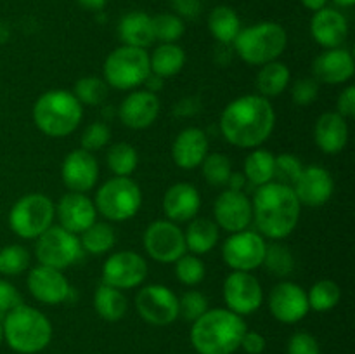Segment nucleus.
Returning <instances> with one entry per match:
<instances>
[{"instance_id": "f257e3e1", "label": "nucleus", "mask_w": 355, "mask_h": 354, "mask_svg": "<svg viewBox=\"0 0 355 354\" xmlns=\"http://www.w3.org/2000/svg\"><path fill=\"white\" fill-rule=\"evenodd\" d=\"M276 127V111L262 96L238 97L224 108L220 132L227 142L238 148H259Z\"/></svg>"}, {"instance_id": "f03ea898", "label": "nucleus", "mask_w": 355, "mask_h": 354, "mask_svg": "<svg viewBox=\"0 0 355 354\" xmlns=\"http://www.w3.org/2000/svg\"><path fill=\"white\" fill-rule=\"evenodd\" d=\"M300 201L293 187L272 180L259 186L252 200L253 221L260 235L279 242L286 238L300 221Z\"/></svg>"}, {"instance_id": "7ed1b4c3", "label": "nucleus", "mask_w": 355, "mask_h": 354, "mask_svg": "<svg viewBox=\"0 0 355 354\" xmlns=\"http://www.w3.org/2000/svg\"><path fill=\"white\" fill-rule=\"evenodd\" d=\"M245 332L243 316L227 307L208 309L193 323L191 344L198 354H232L241 346Z\"/></svg>"}, {"instance_id": "20e7f679", "label": "nucleus", "mask_w": 355, "mask_h": 354, "mask_svg": "<svg viewBox=\"0 0 355 354\" xmlns=\"http://www.w3.org/2000/svg\"><path fill=\"white\" fill-rule=\"evenodd\" d=\"M3 339L19 354H37L52 340V325L47 316L31 305L19 304L2 318Z\"/></svg>"}, {"instance_id": "39448f33", "label": "nucleus", "mask_w": 355, "mask_h": 354, "mask_svg": "<svg viewBox=\"0 0 355 354\" xmlns=\"http://www.w3.org/2000/svg\"><path fill=\"white\" fill-rule=\"evenodd\" d=\"M35 125L51 137H66L78 128L83 108L73 92L62 89L47 90L33 104Z\"/></svg>"}, {"instance_id": "423d86ee", "label": "nucleus", "mask_w": 355, "mask_h": 354, "mask_svg": "<svg viewBox=\"0 0 355 354\" xmlns=\"http://www.w3.org/2000/svg\"><path fill=\"white\" fill-rule=\"evenodd\" d=\"M234 44V51L248 65H267L276 61L288 45V35L281 24L262 21L253 26L241 28Z\"/></svg>"}, {"instance_id": "0eeeda50", "label": "nucleus", "mask_w": 355, "mask_h": 354, "mask_svg": "<svg viewBox=\"0 0 355 354\" xmlns=\"http://www.w3.org/2000/svg\"><path fill=\"white\" fill-rule=\"evenodd\" d=\"M96 210L113 222L134 217L142 205V191L130 177H111L96 194Z\"/></svg>"}, {"instance_id": "6e6552de", "label": "nucleus", "mask_w": 355, "mask_h": 354, "mask_svg": "<svg viewBox=\"0 0 355 354\" xmlns=\"http://www.w3.org/2000/svg\"><path fill=\"white\" fill-rule=\"evenodd\" d=\"M151 75L149 54L146 49L121 45L104 61V80L120 90H132L142 85Z\"/></svg>"}, {"instance_id": "1a4fd4ad", "label": "nucleus", "mask_w": 355, "mask_h": 354, "mask_svg": "<svg viewBox=\"0 0 355 354\" xmlns=\"http://www.w3.org/2000/svg\"><path fill=\"white\" fill-rule=\"evenodd\" d=\"M55 217V205L42 193L21 196L9 212V226L19 238L37 239L52 226Z\"/></svg>"}, {"instance_id": "9d476101", "label": "nucleus", "mask_w": 355, "mask_h": 354, "mask_svg": "<svg viewBox=\"0 0 355 354\" xmlns=\"http://www.w3.org/2000/svg\"><path fill=\"white\" fill-rule=\"evenodd\" d=\"M35 255L42 266L62 271L80 259L82 245L75 233H69L61 226H51L37 238Z\"/></svg>"}, {"instance_id": "9b49d317", "label": "nucleus", "mask_w": 355, "mask_h": 354, "mask_svg": "<svg viewBox=\"0 0 355 354\" xmlns=\"http://www.w3.org/2000/svg\"><path fill=\"white\" fill-rule=\"evenodd\" d=\"M142 245L153 260L173 264L186 253L184 231L172 221H155L146 228Z\"/></svg>"}, {"instance_id": "f8f14e48", "label": "nucleus", "mask_w": 355, "mask_h": 354, "mask_svg": "<svg viewBox=\"0 0 355 354\" xmlns=\"http://www.w3.org/2000/svg\"><path fill=\"white\" fill-rule=\"evenodd\" d=\"M135 307L146 323L166 326L179 318V297L165 285H146L135 297Z\"/></svg>"}, {"instance_id": "ddd939ff", "label": "nucleus", "mask_w": 355, "mask_h": 354, "mask_svg": "<svg viewBox=\"0 0 355 354\" xmlns=\"http://www.w3.org/2000/svg\"><path fill=\"white\" fill-rule=\"evenodd\" d=\"M266 246V239L259 233L246 229L232 233L222 246V259L231 269L250 273L262 266Z\"/></svg>"}, {"instance_id": "4468645a", "label": "nucleus", "mask_w": 355, "mask_h": 354, "mask_svg": "<svg viewBox=\"0 0 355 354\" xmlns=\"http://www.w3.org/2000/svg\"><path fill=\"white\" fill-rule=\"evenodd\" d=\"M148 276V262L132 250H120L107 257L103 264V283L118 290H130L144 283Z\"/></svg>"}, {"instance_id": "2eb2a0df", "label": "nucleus", "mask_w": 355, "mask_h": 354, "mask_svg": "<svg viewBox=\"0 0 355 354\" xmlns=\"http://www.w3.org/2000/svg\"><path fill=\"white\" fill-rule=\"evenodd\" d=\"M224 302L236 314H252L263 302L262 285L253 274L232 271L224 280Z\"/></svg>"}, {"instance_id": "dca6fc26", "label": "nucleus", "mask_w": 355, "mask_h": 354, "mask_svg": "<svg viewBox=\"0 0 355 354\" xmlns=\"http://www.w3.org/2000/svg\"><path fill=\"white\" fill-rule=\"evenodd\" d=\"M269 309L277 321L288 325L298 323L311 311L307 292L293 281H281L270 290Z\"/></svg>"}, {"instance_id": "f3484780", "label": "nucleus", "mask_w": 355, "mask_h": 354, "mask_svg": "<svg viewBox=\"0 0 355 354\" xmlns=\"http://www.w3.org/2000/svg\"><path fill=\"white\" fill-rule=\"evenodd\" d=\"M215 224L229 233L245 231L253 219L252 200L243 191L225 189L214 203Z\"/></svg>"}, {"instance_id": "a211bd4d", "label": "nucleus", "mask_w": 355, "mask_h": 354, "mask_svg": "<svg viewBox=\"0 0 355 354\" xmlns=\"http://www.w3.org/2000/svg\"><path fill=\"white\" fill-rule=\"evenodd\" d=\"M291 187H293L300 205L322 207L333 196L335 180L324 167L311 165L304 167V170Z\"/></svg>"}, {"instance_id": "6ab92c4d", "label": "nucleus", "mask_w": 355, "mask_h": 354, "mask_svg": "<svg viewBox=\"0 0 355 354\" xmlns=\"http://www.w3.org/2000/svg\"><path fill=\"white\" fill-rule=\"evenodd\" d=\"M28 290L42 304L58 305L69 297V281L59 269L49 266H37L28 274Z\"/></svg>"}, {"instance_id": "aec40b11", "label": "nucleus", "mask_w": 355, "mask_h": 354, "mask_svg": "<svg viewBox=\"0 0 355 354\" xmlns=\"http://www.w3.org/2000/svg\"><path fill=\"white\" fill-rule=\"evenodd\" d=\"M61 177L69 191L87 193L96 186L99 179V163L92 153L85 149H75L62 162Z\"/></svg>"}, {"instance_id": "412c9836", "label": "nucleus", "mask_w": 355, "mask_h": 354, "mask_svg": "<svg viewBox=\"0 0 355 354\" xmlns=\"http://www.w3.org/2000/svg\"><path fill=\"white\" fill-rule=\"evenodd\" d=\"M55 217L59 226L68 229L69 233H83L89 226L96 222L97 210L94 201L85 193L69 191L55 205Z\"/></svg>"}, {"instance_id": "4be33fe9", "label": "nucleus", "mask_w": 355, "mask_h": 354, "mask_svg": "<svg viewBox=\"0 0 355 354\" xmlns=\"http://www.w3.org/2000/svg\"><path fill=\"white\" fill-rule=\"evenodd\" d=\"M120 120L125 127L142 130L151 127L159 115V99L149 90H135L120 104Z\"/></svg>"}, {"instance_id": "5701e85b", "label": "nucleus", "mask_w": 355, "mask_h": 354, "mask_svg": "<svg viewBox=\"0 0 355 354\" xmlns=\"http://www.w3.org/2000/svg\"><path fill=\"white\" fill-rule=\"evenodd\" d=\"M312 71L318 82L340 85L349 82L355 73L354 58L349 51L342 47L326 49L312 62Z\"/></svg>"}, {"instance_id": "b1692460", "label": "nucleus", "mask_w": 355, "mask_h": 354, "mask_svg": "<svg viewBox=\"0 0 355 354\" xmlns=\"http://www.w3.org/2000/svg\"><path fill=\"white\" fill-rule=\"evenodd\" d=\"M201 196L196 186L189 183H177L165 191L163 212L172 222H189L200 212Z\"/></svg>"}, {"instance_id": "393cba45", "label": "nucleus", "mask_w": 355, "mask_h": 354, "mask_svg": "<svg viewBox=\"0 0 355 354\" xmlns=\"http://www.w3.org/2000/svg\"><path fill=\"white\" fill-rule=\"evenodd\" d=\"M311 35L321 47L336 49L347 40L349 23L340 10L324 7L314 12L311 19Z\"/></svg>"}, {"instance_id": "a878e982", "label": "nucleus", "mask_w": 355, "mask_h": 354, "mask_svg": "<svg viewBox=\"0 0 355 354\" xmlns=\"http://www.w3.org/2000/svg\"><path fill=\"white\" fill-rule=\"evenodd\" d=\"M208 137L201 128L187 127L180 132L172 144V158L177 167L193 170L203 163L208 155Z\"/></svg>"}, {"instance_id": "bb28decb", "label": "nucleus", "mask_w": 355, "mask_h": 354, "mask_svg": "<svg viewBox=\"0 0 355 354\" xmlns=\"http://www.w3.org/2000/svg\"><path fill=\"white\" fill-rule=\"evenodd\" d=\"M314 139L319 149L326 155H336V153L343 151V148L349 142L347 118H343L336 111L322 113L315 121Z\"/></svg>"}, {"instance_id": "cd10ccee", "label": "nucleus", "mask_w": 355, "mask_h": 354, "mask_svg": "<svg viewBox=\"0 0 355 354\" xmlns=\"http://www.w3.org/2000/svg\"><path fill=\"white\" fill-rule=\"evenodd\" d=\"M118 35L123 45L146 49L155 42L153 35V17L142 10L127 12L118 23Z\"/></svg>"}, {"instance_id": "c85d7f7f", "label": "nucleus", "mask_w": 355, "mask_h": 354, "mask_svg": "<svg viewBox=\"0 0 355 354\" xmlns=\"http://www.w3.org/2000/svg\"><path fill=\"white\" fill-rule=\"evenodd\" d=\"M186 248H189L194 255H203V253L211 252L218 242V226L215 221L207 217H194L191 219L186 233Z\"/></svg>"}, {"instance_id": "c756f323", "label": "nucleus", "mask_w": 355, "mask_h": 354, "mask_svg": "<svg viewBox=\"0 0 355 354\" xmlns=\"http://www.w3.org/2000/svg\"><path fill=\"white\" fill-rule=\"evenodd\" d=\"M208 30L220 44L229 45L241 31V21L236 10L229 6H217L208 14Z\"/></svg>"}, {"instance_id": "7c9ffc66", "label": "nucleus", "mask_w": 355, "mask_h": 354, "mask_svg": "<svg viewBox=\"0 0 355 354\" xmlns=\"http://www.w3.org/2000/svg\"><path fill=\"white\" fill-rule=\"evenodd\" d=\"M94 307H96V312L101 318L114 323L120 321L127 314L128 301L123 292L103 283L97 287L96 294H94Z\"/></svg>"}, {"instance_id": "2f4dec72", "label": "nucleus", "mask_w": 355, "mask_h": 354, "mask_svg": "<svg viewBox=\"0 0 355 354\" xmlns=\"http://www.w3.org/2000/svg\"><path fill=\"white\" fill-rule=\"evenodd\" d=\"M153 75L159 78H168L177 75L186 65V52L177 44H162L149 56Z\"/></svg>"}, {"instance_id": "473e14b6", "label": "nucleus", "mask_w": 355, "mask_h": 354, "mask_svg": "<svg viewBox=\"0 0 355 354\" xmlns=\"http://www.w3.org/2000/svg\"><path fill=\"white\" fill-rule=\"evenodd\" d=\"M290 80L291 73L284 62L270 61L260 68L259 75H257V89H259L260 96L270 99V97L281 96L286 90Z\"/></svg>"}, {"instance_id": "72a5a7b5", "label": "nucleus", "mask_w": 355, "mask_h": 354, "mask_svg": "<svg viewBox=\"0 0 355 354\" xmlns=\"http://www.w3.org/2000/svg\"><path fill=\"white\" fill-rule=\"evenodd\" d=\"M274 163L276 156L267 149H253L245 160V179L255 186H263L274 180Z\"/></svg>"}, {"instance_id": "f704fd0d", "label": "nucleus", "mask_w": 355, "mask_h": 354, "mask_svg": "<svg viewBox=\"0 0 355 354\" xmlns=\"http://www.w3.org/2000/svg\"><path fill=\"white\" fill-rule=\"evenodd\" d=\"M80 245L85 252L101 255V253L110 252L116 243V235H114L113 226L107 222H94L92 226L80 233Z\"/></svg>"}, {"instance_id": "c9c22d12", "label": "nucleus", "mask_w": 355, "mask_h": 354, "mask_svg": "<svg viewBox=\"0 0 355 354\" xmlns=\"http://www.w3.org/2000/svg\"><path fill=\"white\" fill-rule=\"evenodd\" d=\"M107 167L116 177H128L135 172L139 163L137 149L128 142H116L107 149Z\"/></svg>"}, {"instance_id": "e433bc0d", "label": "nucleus", "mask_w": 355, "mask_h": 354, "mask_svg": "<svg viewBox=\"0 0 355 354\" xmlns=\"http://www.w3.org/2000/svg\"><path fill=\"white\" fill-rule=\"evenodd\" d=\"M262 266L276 278H286L295 271V255L286 245L274 242L266 246Z\"/></svg>"}, {"instance_id": "4c0bfd02", "label": "nucleus", "mask_w": 355, "mask_h": 354, "mask_svg": "<svg viewBox=\"0 0 355 354\" xmlns=\"http://www.w3.org/2000/svg\"><path fill=\"white\" fill-rule=\"evenodd\" d=\"M342 298V288L333 280H319L318 283L312 285L307 294L309 307L318 312L331 311L336 307Z\"/></svg>"}, {"instance_id": "58836bf2", "label": "nucleus", "mask_w": 355, "mask_h": 354, "mask_svg": "<svg viewBox=\"0 0 355 354\" xmlns=\"http://www.w3.org/2000/svg\"><path fill=\"white\" fill-rule=\"evenodd\" d=\"M186 31L182 17H179L173 12L158 14L153 16V35L155 40H159L162 44H177Z\"/></svg>"}, {"instance_id": "ea45409f", "label": "nucleus", "mask_w": 355, "mask_h": 354, "mask_svg": "<svg viewBox=\"0 0 355 354\" xmlns=\"http://www.w3.org/2000/svg\"><path fill=\"white\" fill-rule=\"evenodd\" d=\"M73 96L82 106H99L107 97V83L99 76H83L73 87Z\"/></svg>"}, {"instance_id": "a19ab883", "label": "nucleus", "mask_w": 355, "mask_h": 354, "mask_svg": "<svg viewBox=\"0 0 355 354\" xmlns=\"http://www.w3.org/2000/svg\"><path fill=\"white\" fill-rule=\"evenodd\" d=\"M30 266V252L21 245H7L0 250V274L17 276Z\"/></svg>"}, {"instance_id": "79ce46f5", "label": "nucleus", "mask_w": 355, "mask_h": 354, "mask_svg": "<svg viewBox=\"0 0 355 354\" xmlns=\"http://www.w3.org/2000/svg\"><path fill=\"white\" fill-rule=\"evenodd\" d=\"M203 167V176L208 184L211 186H225L231 177V160L224 153H210L201 163Z\"/></svg>"}, {"instance_id": "37998d69", "label": "nucleus", "mask_w": 355, "mask_h": 354, "mask_svg": "<svg viewBox=\"0 0 355 354\" xmlns=\"http://www.w3.org/2000/svg\"><path fill=\"white\" fill-rule=\"evenodd\" d=\"M175 276L186 287H196L205 278V264L198 255H187L184 253L175 262Z\"/></svg>"}, {"instance_id": "c03bdc74", "label": "nucleus", "mask_w": 355, "mask_h": 354, "mask_svg": "<svg viewBox=\"0 0 355 354\" xmlns=\"http://www.w3.org/2000/svg\"><path fill=\"white\" fill-rule=\"evenodd\" d=\"M302 170H304V165L295 155L283 153V155L276 156V163H274V179H276V183L293 186Z\"/></svg>"}, {"instance_id": "a18cd8bd", "label": "nucleus", "mask_w": 355, "mask_h": 354, "mask_svg": "<svg viewBox=\"0 0 355 354\" xmlns=\"http://www.w3.org/2000/svg\"><path fill=\"white\" fill-rule=\"evenodd\" d=\"M208 311V301L201 292L189 290L179 298V316L186 321L194 323Z\"/></svg>"}, {"instance_id": "49530a36", "label": "nucleus", "mask_w": 355, "mask_h": 354, "mask_svg": "<svg viewBox=\"0 0 355 354\" xmlns=\"http://www.w3.org/2000/svg\"><path fill=\"white\" fill-rule=\"evenodd\" d=\"M111 139V130L106 124L103 121H94L90 124L89 127L83 130L82 134V149L85 151L94 153V151H101L104 146L110 142Z\"/></svg>"}, {"instance_id": "de8ad7c7", "label": "nucleus", "mask_w": 355, "mask_h": 354, "mask_svg": "<svg viewBox=\"0 0 355 354\" xmlns=\"http://www.w3.org/2000/svg\"><path fill=\"white\" fill-rule=\"evenodd\" d=\"M319 96V83L315 78L311 76H304V78H298L293 83V89H291V99L297 106H309V104L314 103Z\"/></svg>"}, {"instance_id": "09e8293b", "label": "nucleus", "mask_w": 355, "mask_h": 354, "mask_svg": "<svg viewBox=\"0 0 355 354\" xmlns=\"http://www.w3.org/2000/svg\"><path fill=\"white\" fill-rule=\"evenodd\" d=\"M288 354H321L318 339L307 332H297L288 340Z\"/></svg>"}, {"instance_id": "8fccbe9b", "label": "nucleus", "mask_w": 355, "mask_h": 354, "mask_svg": "<svg viewBox=\"0 0 355 354\" xmlns=\"http://www.w3.org/2000/svg\"><path fill=\"white\" fill-rule=\"evenodd\" d=\"M19 304H23V302H21V295L16 290V287L9 281L0 280V319Z\"/></svg>"}, {"instance_id": "3c124183", "label": "nucleus", "mask_w": 355, "mask_h": 354, "mask_svg": "<svg viewBox=\"0 0 355 354\" xmlns=\"http://www.w3.org/2000/svg\"><path fill=\"white\" fill-rule=\"evenodd\" d=\"M336 113L342 115L343 118L355 117V87L349 85L340 92L336 99Z\"/></svg>"}, {"instance_id": "603ef678", "label": "nucleus", "mask_w": 355, "mask_h": 354, "mask_svg": "<svg viewBox=\"0 0 355 354\" xmlns=\"http://www.w3.org/2000/svg\"><path fill=\"white\" fill-rule=\"evenodd\" d=\"M266 339H263L262 333L259 332H248L246 330L245 335L241 339V349L248 354H262L266 351Z\"/></svg>"}, {"instance_id": "864d4df0", "label": "nucleus", "mask_w": 355, "mask_h": 354, "mask_svg": "<svg viewBox=\"0 0 355 354\" xmlns=\"http://www.w3.org/2000/svg\"><path fill=\"white\" fill-rule=\"evenodd\" d=\"M172 7L179 17L194 19L201 12V0H172Z\"/></svg>"}, {"instance_id": "5fc2aeb1", "label": "nucleus", "mask_w": 355, "mask_h": 354, "mask_svg": "<svg viewBox=\"0 0 355 354\" xmlns=\"http://www.w3.org/2000/svg\"><path fill=\"white\" fill-rule=\"evenodd\" d=\"M76 2H78V6H82L83 9L87 10H101L104 9L107 0H76Z\"/></svg>"}, {"instance_id": "6e6d98bb", "label": "nucleus", "mask_w": 355, "mask_h": 354, "mask_svg": "<svg viewBox=\"0 0 355 354\" xmlns=\"http://www.w3.org/2000/svg\"><path fill=\"white\" fill-rule=\"evenodd\" d=\"M245 176L243 174H231L229 177L227 184H229V189H236V191H241L243 184H245Z\"/></svg>"}, {"instance_id": "4d7b16f0", "label": "nucleus", "mask_w": 355, "mask_h": 354, "mask_svg": "<svg viewBox=\"0 0 355 354\" xmlns=\"http://www.w3.org/2000/svg\"><path fill=\"white\" fill-rule=\"evenodd\" d=\"M302 3H304L305 9L312 10V12H318V10L324 9L326 3H328V0H300Z\"/></svg>"}, {"instance_id": "13d9d810", "label": "nucleus", "mask_w": 355, "mask_h": 354, "mask_svg": "<svg viewBox=\"0 0 355 354\" xmlns=\"http://www.w3.org/2000/svg\"><path fill=\"white\" fill-rule=\"evenodd\" d=\"M333 2L340 7H352L355 3V0H333Z\"/></svg>"}, {"instance_id": "bf43d9fd", "label": "nucleus", "mask_w": 355, "mask_h": 354, "mask_svg": "<svg viewBox=\"0 0 355 354\" xmlns=\"http://www.w3.org/2000/svg\"><path fill=\"white\" fill-rule=\"evenodd\" d=\"M3 340V332H2V319H0V344H2Z\"/></svg>"}]
</instances>
